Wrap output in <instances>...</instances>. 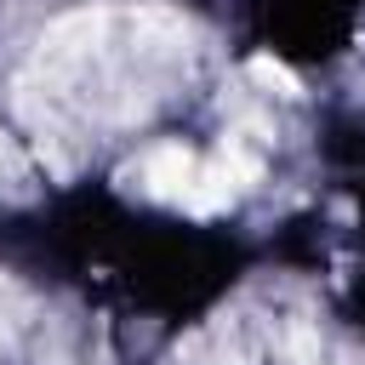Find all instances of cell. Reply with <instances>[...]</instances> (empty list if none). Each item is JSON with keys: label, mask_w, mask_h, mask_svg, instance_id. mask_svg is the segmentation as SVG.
<instances>
[{"label": "cell", "mask_w": 365, "mask_h": 365, "mask_svg": "<svg viewBox=\"0 0 365 365\" xmlns=\"http://www.w3.org/2000/svg\"><path fill=\"white\" fill-rule=\"evenodd\" d=\"M251 74H257L262 86H279V97H291V91H297V80H291V74H285L274 57H251Z\"/></svg>", "instance_id": "obj_1"}]
</instances>
